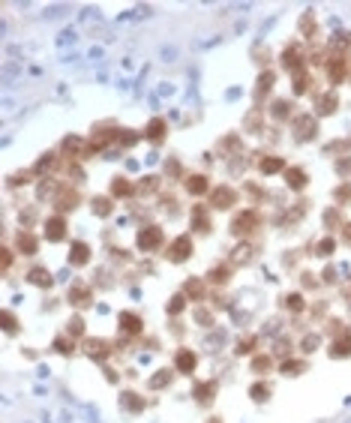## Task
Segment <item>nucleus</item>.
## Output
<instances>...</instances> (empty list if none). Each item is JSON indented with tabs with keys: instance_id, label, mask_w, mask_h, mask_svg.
<instances>
[{
	"instance_id": "obj_1",
	"label": "nucleus",
	"mask_w": 351,
	"mask_h": 423,
	"mask_svg": "<svg viewBox=\"0 0 351 423\" xmlns=\"http://www.w3.org/2000/svg\"><path fill=\"white\" fill-rule=\"evenodd\" d=\"M159 243H162V231H159V228H153V225H150V228H141V234H138V246H141V249L150 252V249H156Z\"/></svg>"
},
{
	"instance_id": "obj_2",
	"label": "nucleus",
	"mask_w": 351,
	"mask_h": 423,
	"mask_svg": "<svg viewBox=\"0 0 351 423\" xmlns=\"http://www.w3.org/2000/svg\"><path fill=\"white\" fill-rule=\"evenodd\" d=\"M186 255H192V240H189V237H177V240L171 243V249H168V258H171V261H183Z\"/></svg>"
},
{
	"instance_id": "obj_3",
	"label": "nucleus",
	"mask_w": 351,
	"mask_h": 423,
	"mask_svg": "<svg viewBox=\"0 0 351 423\" xmlns=\"http://www.w3.org/2000/svg\"><path fill=\"white\" fill-rule=\"evenodd\" d=\"M294 132H297V138H300V141H306V138H312V135H315V120H312L309 114H303V117H297V123H294Z\"/></svg>"
},
{
	"instance_id": "obj_4",
	"label": "nucleus",
	"mask_w": 351,
	"mask_h": 423,
	"mask_svg": "<svg viewBox=\"0 0 351 423\" xmlns=\"http://www.w3.org/2000/svg\"><path fill=\"white\" fill-rule=\"evenodd\" d=\"M234 198H237V195H234V189H228V186H219V189L213 192V204H216L219 210H228V207L234 204Z\"/></svg>"
},
{
	"instance_id": "obj_5",
	"label": "nucleus",
	"mask_w": 351,
	"mask_h": 423,
	"mask_svg": "<svg viewBox=\"0 0 351 423\" xmlns=\"http://www.w3.org/2000/svg\"><path fill=\"white\" fill-rule=\"evenodd\" d=\"M255 222H258V213H255V210H246L243 216H237V219H234V225H231V228H234V234H249L246 228H252Z\"/></svg>"
},
{
	"instance_id": "obj_6",
	"label": "nucleus",
	"mask_w": 351,
	"mask_h": 423,
	"mask_svg": "<svg viewBox=\"0 0 351 423\" xmlns=\"http://www.w3.org/2000/svg\"><path fill=\"white\" fill-rule=\"evenodd\" d=\"M63 231H66V222H63L60 216L45 222V234H48V240H63Z\"/></svg>"
},
{
	"instance_id": "obj_7",
	"label": "nucleus",
	"mask_w": 351,
	"mask_h": 423,
	"mask_svg": "<svg viewBox=\"0 0 351 423\" xmlns=\"http://www.w3.org/2000/svg\"><path fill=\"white\" fill-rule=\"evenodd\" d=\"M87 258H90L87 243H75V246H72V252H69V261H72L75 267H81V264H87Z\"/></svg>"
},
{
	"instance_id": "obj_8",
	"label": "nucleus",
	"mask_w": 351,
	"mask_h": 423,
	"mask_svg": "<svg viewBox=\"0 0 351 423\" xmlns=\"http://www.w3.org/2000/svg\"><path fill=\"white\" fill-rule=\"evenodd\" d=\"M285 180H288L291 189H303V186H306V174H303L300 168H288V171H285Z\"/></svg>"
},
{
	"instance_id": "obj_9",
	"label": "nucleus",
	"mask_w": 351,
	"mask_h": 423,
	"mask_svg": "<svg viewBox=\"0 0 351 423\" xmlns=\"http://www.w3.org/2000/svg\"><path fill=\"white\" fill-rule=\"evenodd\" d=\"M27 279H30L33 285H42V288H45V285H51V273H48L45 267H33Z\"/></svg>"
},
{
	"instance_id": "obj_10",
	"label": "nucleus",
	"mask_w": 351,
	"mask_h": 423,
	"mask_svg": "<svg viewBox=\"0 0 351 423\" xmlns=\"http://www.w3.org/2000/svg\"><path fill=\"white\" fill-rule=\"evenodd\" d=\"M177 369H180V372H192V369H195V354L183 348V351L177 354Z\"/></svg>"
},
{
	"instance_id": "obj_11",
	"label": "nucleus",
	"mask_w": 351,
	"mask_h": 423,
	"mask_svg": "<svg viewBox=\"0 0 351 423\" xmlns=\"http://www.w3.org/2000/svg\"><path fill=\"white\" fill-rule=\"evenodd\" d=\"M120 324H123L126 333H138V330H141V321H138V315H132V312H123V315H120Z\"/></svg>"
},
{
	"instance_id": "obj_12",
	"label": "nucleus",
	"mask_w": 351,
	"mask_h": 423,
	"mask_svg": "<svg viewBox=\"0 0 351 423\" xmlns=\"http://www.w3.org/2000/svg\"><path fill=\"white\" fill-rule=\"evenodd\" d=\"M258 168H261L264 174H276V171H282V162H279L276 156H264V159L258 162Z\"/></svg>"
},
{
	"instance_id": "obj_13",
	"label": "nucleus",
	"mask_w": 351,
	"mask_h": 423,
	"mask_svg": "<svg viewBox=\"0 0 351 423\" xmlns=\"http://www.w3.org/2000/svg\"><path fill=\"white\" fill-rule=\"evenodd\" d=\"M186 189H189V192H195V195H201V192L207 189V177H201V174L189 177V180H186Z\"/></svg>"
},
{
	"instance_id": "obj_14",
	"label": "nucleus",
	"mask_w": 351,
	"mask_h": 423,
	"mask_svg": "<svg viewBox=\"0 0 351 423\" xmlns=\"http://www.w3.org/2000/svg\"><path fill=\"white\" fill-rule=\"evenodd\" d=\"M336 105H339L336 93H327V96H321V102H318V111H321V114H330V111H333Z\"/></svg>"
},
{
	"instance_id": "obj_15",
	"label": "nucleus",
	"mask_w": 351,
	"mask_h": 423,
	"mask_svg": "<svg viewBox=\"0 0 351 423\" xmlns=\"http://www.w3.org/2000/svg\"><path fill=\"white\" fill-rule=\"evenodd\" d=\"M162 132H165V120H153V123L147 126V132H144V135H147L150 141H159V138H162Z\"/></svg>"
},
{
	"instance_id": "obj_16",
	"label": "nucleus",
	"mask_w": 351,
	"mask_h": 423,
	"mask_svg": "<svg viewBox=\"0 0 351 423\" xmlns=\"http://www.w3.org/2000/svg\"><path fill=\"white\" fill-rule=\"evenodd\" d=\"M84 348H87V354H90V357L102 360V357H105V348H108V345H105V342H96V339H90V342H87Z\"/></svg>"
},
{
	"instance_id": "obj_17",
	"label": "nucleus",
	"mask_w": 351,
	"mask_h": 423,
	"mask_svg": "<svg viewBox=\"0 0 351 423\" xmlns=\"http://www.w3.org/2000/svg\"><path fill=\"white\" fill-rule=\"evenodd\" d=\"M288 111H291V105H288L285 99H276V102H273V117H276V120H285Z\"/></svg>"
},
{
	"instance_id": "obj_18",
	"label": "nucleus",
	"mask_w": 351,
	"mask_h": 423,
	"mask_svg": "<svg viewBox=\"0 0 351 423\" xmlns=\"http://www.w3.org/2000/svg\"><path fill=\"white\" fill-rule=\"evenodd\" d=\"M72 297L78 300V306H87V303H90V291H87V288H81V285H78L75 291H69V300H72Z\"/></svg>"
},
{
	"instance_id": "obj_19",
	"label": "nucleus",
	"mask_w": 351,
	"mask_h": 423,
	"mask_svg": "<svg viewBox=\"0 0 351 423\" xmlns=\"http://www.w3.org/2000/svg\"><path fill=\"white\" fill-rule=\"evenodd\" d=\"M111 192H114V195H129V192H132V186H129V180L117 177V180H114V186H111Z\"/></svg>"
},
{
	"instance_id": "obj_20",
	"label": "nucleus",
	"mask_w": 351,
	"mask_h": 423,
	"mask_svg": "<svg viewBox=\"0 0 351 423\" xmlns=\"http://www.w3.org/2000/svg\"><path fill=\"white\" fill-rule=\"evenodd\" d=\"M75 201H78V195H75L72 189H63V195H60V201H57V204H60L63 210H69V207H72Z\"/></svg>"
},
{
	"instance_id": "obj_21",
	"label": "nucleus",
	"mask_w": 351,
	"mask_h": 423,
	"mask_svg": "<svg viewBox=\"0 0 351 423\" xmlns=\"http://www.w3.org/2000/svg\"><path fill=\"white\" fill-rule=\"evenodd\" d=\"M18 249H21V252H24V249H27V252H36V240H33V237L24 231V234L18 237Z\"/></svg>"
},
{
	"instance_id": "obj_22",
	"label": "nucleus",
	"mask_w": 351,
	"mask_h": 423,
	"mask_svg": "<svg viewBox=\"0 0 351 423\" xmlns=\"http://www.w3.org/2000/svg\"><path fill=\"white\" fill-rule=\"evenodd\" d=\"M93 210H96L99 216H108V213H111V204H108V198H93Z\"/></svg>"
},
{
	"instance_id": "obj_23",
	"label": "nucleus",
	"mask_w": 351,
	"mask_h": 423,
	"mask_svg": "<svg viewBox=\"0 0 351 423\" xmlns=\"http://www.w3.org/2000/svg\"><path fill=\"white\" fill-rule=\"evenodd\" d=\"M123 405H126L129 411H138V408H144V402H138V396H135V393H123Z\"/></svg>"
},
{
	"instance_id": "obj_24",
	"label": "nucleus",
	"mask_w": 351,
	"mask_h": 423,
	"mask_svg": "<svg viewBox=\"0 0 351 423\" xmlns=\"http://www.w3.org/2000/svg\"><path fill=\"white\" fill-rule=\"evenodd\" d=\"M285 306H288L291 312H300V309H303V300H300V294H291V297H285Z\"/></svg>"
},
{
	"instance_id": "obj_25",
	"label": "nucleus",
	"mask_w": 351,
	"mask_h": 423,
	"mask_svg": "<svg viewBox=\"0 0 351 423\" xmlns=\"http://www.w3.org/2000/svg\"><path fill=\"white\" fill-rule=\"evenodd\" d=\"M213 390H216V384H201V387H198V399H201V402H210V393H213Z\"/></svg>"
},
{
	"instance_id": "obj_26",
	"label": "nucleus",
	"mask_w": 351,
	"mask_h": 423,
	"mask_svg": "<svg viewBox=\"0 0 351 423\" xmlns=\"http://www.w3.org/2000/svg\"><path fill=\"white\" fill-rule=\"evenodd\" d=\"M270 84H273V75L267 72V75H261V81H258V93H267L270 90Z\"/></svg>"
},
{
	"instance_id": "obj_27",
	"label": "nucleus",
	"mask_w": 351,
	"mask_h": 423,
	"mask_svg": "<svg viewBox=\"0 0 351 423\" xmlns=\"http://www.w3.org/2000/svg\"><path fill=\"white\" fill-rule=\"evenodd\" d=\"M252 396H255V399L261 402V399H267V396H270V390H267L264 384H255V387H252Z\"/></svg>"
},
{
	"instance_id": "obj_28",
	"label": "nucleus",
	"mask_w": 351,
	"mask_h": 423,
	"mask_svg": "<svg viewBox=\"0 0 351 423\" xmlns=\"http://www.w3.org/2000/svg\"><path fill=\"white\" fill-rule=\"evenodd\" d=\"M294 90H297V93L306 90V72H297V78H294Z\"/></svg>"
},
{
	"instance_id": "obj_29",
	"label": "nucleus",
	"mask_w": 351,
	"mask_h": 423,
	"mask_svg": "<svg viewBox=\"0 0 351 423\" xmlns=\"http://www.w3.org/2000/svg\"><path fill=\"white\" fill-rule=\"evenodd\" d=\"M168 378H171V375H168V372H165V369H162V372H156V378H153V381H150V387H162V384H165V381H168Z\"/></svg>"
},
{
	"instance_id": "obj_30",
	"label": "nucleus",
	"mask_w": 351,
	"mask_h": 423,
	"mask_svg": "<svg viewBox=\"0 0 351 423\" xmlns=\"http://www.w3.org/2000/svg\"><path fill=\"white\" fill-rule=\"evenodd\" d=\"M180 309H183V297H174L171 306H168V312H180Z\"/></svg>"
},
{
	"instance_id": "obj_31",
	"label": "nucleus",
	"mask_w": 351,
	"mask_h": 423,
	"mask_svg": "<svg viewBox=\"0 0 351 423\" xmlns=\"http://www.w3.org/2000/svg\"><path fill=\"white\" fill-rule=\"evenodd\" d=\"M3 321H6V330H9V333H15V318H12V315H9V312H6V315H3Z\"/></svg>"
},
{
	"instance_id": "obj_32",
	"label": "nucleus",
	"mask_w": 351,
	"mask_h": 423,
	"mask_svg": "<svg viewBox=\"0 0 351 423\" xmlns=\"http://www.w3.org/2000/svg\"><path fill=\"white\" fill-rule=\"evenodd\" d=\"M267 366H270L267 357H258V360H255V372H261V369H267Z\"/></svg>"
}]
</instances>
